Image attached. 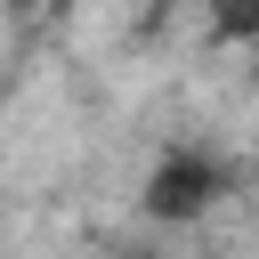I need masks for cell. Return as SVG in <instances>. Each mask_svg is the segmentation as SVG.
<instances>
[{"instance_id":"cell-1","label":"cell","mask_w":259,"mask_h":259,"mask_svg":"<svg viewBox=\"0 0 259 259\" xmlns=\"http://www.w3.org/2000/svg\"><path fill=\"white\" fill-rule=\"evenodd\" d=\"M235 194V170L210 154V146H170L154 170H146V219L154 227H194V219H210L219 202Z\"/></svg>"}]
</instances>
